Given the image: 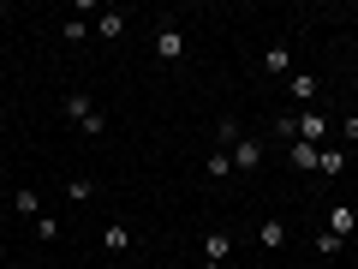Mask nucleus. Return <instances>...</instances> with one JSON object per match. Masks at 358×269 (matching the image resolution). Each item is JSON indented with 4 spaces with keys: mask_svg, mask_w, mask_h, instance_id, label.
I'll list each match as a JSON object with an SVG mask.
<instances>
[{
    "mask_svg": "<svg viewBox=\"0 0 358 269\" xmlns=\"http://www.w3.org/2000/svg\"><path fill=\"white\" fill-rule=\"evenodd\" d=\"M322 132H329V114H299L293 120V138L299 144H317V150H322Z\"/></svg>",
    "mask_w": 358,
    "mask_h": 269,
    "instance_id": "obj_3",
    "label": "nucleus"
},
{
    "mask_svg": "<svg viewBox=\"0 0 358 269\" xmlns=\"http://www.w3.org/2000/svg\"><path fill=\"white\" fill-rule=\"evenodd\" d=\"M317 174H346V150H322V162H317Z\"/></svg>",
    "mask_w": 358,
    "mask_h": 269,
    "instance_id": "obj_14",
    "label": "nucleus"
},
{
    "mask_svg": "<svg viewBox=\"0 0 358 269\" xmlns=\"http://www.w3.org/2000/svg\"><path fill=\"white\" fill-rule=\"evenodd\" d=\"M287 90H293V102H310V96H317V78H310V72H293V78H287Z\"/></svg>",
    "mask_w": 358,
    "mask_h": 269,
    "instance_id": "obj_12",
    "label": "nucleus"
},
{
    "mask_svg": "<svg viewBox=\"0 0 358 269\" xmlns=\"http://www.w3.org/2000/svg\"><path fill=\"white\" fill-rule=\"evenodd\" d=\"M287 162H293V167H305V174H317V162H322V150H317V144H287Z\"/></svg>",
    "mask_w": 358,
    "mask_h": 269,
    "instance_id": "obj_6",
    "label": "nucleus"
},
{
    "mask_svg": "<svg viewBox=\"0 0 358 269\" xmlns=\"http://www.w3.org/2000/svg\"><path fill=\"white\" fill-rule=\"evenodd\" d=\"M203 174H209V179H227V174H233V156H227V150H215V156L203 162Z\"/></svg>",
    "mask_w": 358,
    "mask_h": 269,
    "instance_id": "obj_13",
    "label": "nucleus"
},
{
    "mask_svg": "<svg viewBox=\"0 0 358 269\" xmlns=\"http://www.w3.org/2000/svg\"><path fill=\"white\" fill-rule=\"evenodd\" d=\"M13 209H18V216H30V221H36V216H42V198L30 192V186H18V192H13Z\"/></svg>",
    "mask_w": 358,
    "mask_h": 269,
    "instance_id": "obj_10",
    "label": "nucleus"
},
{
    "mask_svg": "<svg viewBox=\"0 0 358 269\" xmlns=\"http://www.w3.org/2000/svg\"><path fill=\"white\" fill-rule=\"evenodd\" d=\"M317 251H322V257H341V251H346V240H334V233L322 228V233H317Z\"/></svg>",
    "mask_w": 358,
    "mask_h": 269,
    "instance_id": "obj_18",
    "label": "nucleus"
},
{
    "mask_svg": "<svg viewBox=\"0 0 358 269\" xmlns=\"http://www.w3.org/2000/svg\"><path fill=\"white\" fill-rule=\"evenodd\" d=\"M84 18H90V13H78V18H66V25H60V42H84Z\"/></svg>",
    "mask_w": 358,
    "mask_h": 269,
    "instance_id": "obj_17",
    "label": "nucleus"
},
{
    "mask_svg": "<svg viewBox=\"0 0 358 269\" xmlns=\"http://www.w3.org/2000/svg\"><path fill=\"white\" fill-rule=\"evenodd\" d=\"M102 245H108V251H126V245H131V228H120V221H114V228L102 233Z\"/></svg>",
    "mask_w": 358,
    "mask_h": 269,
    "instance_id": "obj_16",
    "label": "nucleus"
},
{
    "mask_svg": "<svg viewBox=\"0 0 358 269\" xmlns=\"http://www.w3.org/2000/svg\"><path fill=\"white\" fill-rule=\"evenodd\" d=\"M66 114H72V126L90 132V138H102V132H108V120L96 114V102H90L84 90H72V96H66Z\"/></svg>",
    "mask_w": 358,
    "mask_h": 269,
    "instance_id": "obj_1",
    "label": "nucleus"
},
{
    "mask_svg": "<svg viewBox=\"0 0 358 269\" xmlns=\"http://www.w3.org/2000/svg\"><path fill=\"white\" fill-rule=\"evenodd\" d=\"M66 198H72V204H90V198H96V179H66Z\"/></svg>",
    "mask_w": 358,
    "mask_h": 269,
    "instance_id": "obj_15",
    "label": "nucleus"
},
{
    "mask_svg": "<svg viewBox=\"0 0 358 269\" xmlns=\"http://www.w3.org/2000/svg\"><path fill=\"white\" fill-rule=\"evenodd\" d=\"M221 257H233V240H227L221 228H209V233H203V263H221Z\"/></svg>",
    "mask_w": 358,
    "mask_h": 269,
    "instance_id": "obj_8",
    "label": "nucleus"
},
{
    "mask_svg": "<svg viewBox=\"0 0 358 269\" xmlns=\"http://www.w3.org/2000/svg\"><path fill=\"white\" fill-rule=\"evenodd\" d=\"M263 72H275V78H293V48H287V42H275V48L263 54Z\"/></svg>",
    "mask_w": 358,
    "mask_h": 269,
    "instance_id": "obj_5",
    "label": "nucleus"
},
{
    "mask_svg": "<svg viewBox=\"0 0 358 269\" xmlns=\"http://www.w3.org/2000/svg\"><path fill=\"white\" fill-rule=\"evenodd\" d=\"M341 132H346V144H358V114H346V120H341Z\"/></svg>",
    "mask_w": 358,
    "mask_h": 269,
    "instance_id": "obj_20",
    "label": "nucleus"
},
{
    "mask_svg": "<svg viewBox=\"0 0 358 269\" xmlns=\"http://www.w3.org/2000/svg\"><path fill=\"white\" fill-rule=\"evenodd\" d=\"M257 240H263L268 251H281V245H287V221H263V228H257Z\"/></svg>",
    "mask_w": 358,
    "mask_h": 269,
    "instance_id": "obj_11",
    "label": "nucleus"
},
{
    "mask_svg": "<svg viewBox=\"0 0 358 269\" xmlns=\"http://www.w3.org/2000/svg\"><path fill=\"white\" fill-rule=\"evenodd\" d=\"M352 228H358V209L334 204V209H329V233H334V240H352Z\"/></svg>",
    "mask_w": 358,
    "mask_h": 269,
    "instance_id": "obj_7",
    "label": "nucleus"
},
{
    "mask_svg": "<svg viewBox=\"0 0 358 269\" xmlns=\"http://www.w3.org/2000/svg\"><path fill=\"white\" fill-rule=\"evenodd\" d=\"M36 240H60V221H54V216H36Z\"/></svg>",
    "mask_w": 358,
    "mask_h": 269,
    "instance_id": "obj_19",
    "label": "nucleus"
},
{
    "mask_svg": "<svg viewBox=\"0 0 358 269\" xmlns=\"http://www.w3.org/2000/svg\"><path fill=\"white\" fill-rule=\"evenodd\" d=\"M227 156H233V174H257V167H263V138H233L227 144Z\"/></svg>",
    "mask_w": 358,
    "mask_h": 269,
    "instance_id": "obj_2",
    "label": "nucleus"
},
{
    "mask_svg": "<svg viewBox=\"0 0 358 269\" xmlns=\"http://www.w3.org/2000/svg\"><path fill=\"white\" fill-rule=\"evenodd\" d=\"M96 30H102L108 42H114V36H126V13H120V6H102V13H96Z\"/></svg>",
    "mask_w": 358,
    "mask_h": 269,
    "instance_id": "obj_9",
    "label": "nucleus"
},
{
    "mask_svg": "<svg viewBox=\"0 0 358 269\" xmlns=\"http://www.w3.org/2000/svg\"><path fill=\"white\" fill-rule=\"evenodd\" d=\"M155 54H162V60H179V54H185V36H179V25H162V30H155Z\"/></svg>",
    "mask_w": 358,
    "mask_h": 269,
    "instance_id": "obj_4",
    "label": "nucleus"
}]
</instances>
